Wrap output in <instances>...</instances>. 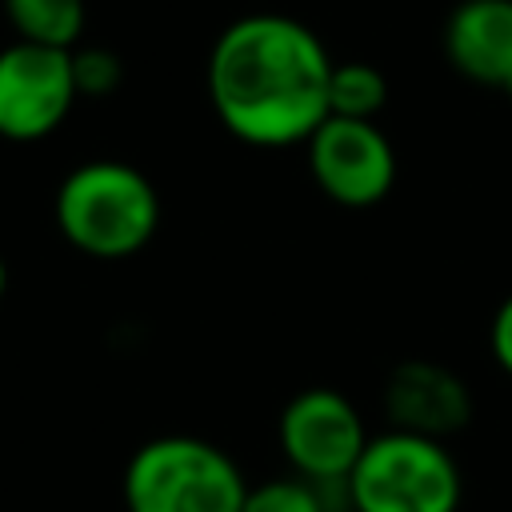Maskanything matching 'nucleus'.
I'll return each mask as SVG.
<instances>
[{
  "label": "nucleus",
  "mask_w": 512,
  "mask_h": 512,
  "mask_svg": "<svg viewBox=\"0 0 512 512\" xmlns=\"http://www.w3.org/2000/svg\"><path fill=\"white\" fill-rule=\"evenodd\" d=\"M448 64L484 88L512 96V0H464L444 24Z\"/></svg>",
  "instance_id": "9"
},
{
  "label": "nucleus",
  "mask_w": 512,
  "mask_h": 512,
  "mask_svg": "<svg viewBox=\"0 0 512 512\" xmlns=\"http://www.w3.org/2000/svg\"><path fill=\"white\" fill-rule=\"evenodd\" d=\"M16 40L72 52L84 32V0H4Z\"/></svg>",
  "instance_id": "10"
},
{
  "label": "nucleus",
  "mask_w": 512,
  "mask_h": 512,
  "mask_svg": "<svg viewBox=\"0 0 512 512\" xmlns=\"http://www.w3.org/2000/svg\"><path fill=\"white\" fill-rule=\"evenodd\" d=\"M388 100V80L380 68L364 60H344L332 68L328 80V116H348V120H376V112Z\"/></svg>",
  "instance_id": "11"
},
{
  "label": "nucleus",
  "mask_w": 512,
  "mask_h": 512,
  "mask_svg": "<svg viewBox=\"0 0 512 512\" xmlns=\"http://www.w3.org/2000/svg\"><path fill=\"white\" fill-rule=\"evenodd\" d=\"M488 340H492V356H496V364H500V368L512 376V296H508V300L496 308Z\"/></svg>",
  "instance_id": "14"
},
{
  "label": "nucleus",
  "mask_w": 512,
  "mask_h": 512,
  "mask_svg": "<svg viewBox=\"0 0 512 512\" xmlns=\"http://www.w3.org/2000/svg\"><path fill=\"white\" fill-rule=\"evenodd\" d=\"M240 464L200 436H156L124 468L128 512H244Z\"/></svg>",
  "instance_id": "3"
},
{
  "label": "nucleus",
  "mask_w": 512,
  "mask_h": 512,
  "mask_svg": "<svg viewBox=\"0 0 512 512\" xmlns=\"http://www.w3.org/2000/svg\"><path fill=\"white\" fill-rule=\"evenodd\" d=\"M4 288H8V268H4V256H0V296H4Z\"/></svg>",
  "instance_id": "15"
},
{
  "label": "nucleus",
  "mask_w": 512,
  "mask_h": 512,
  "mask_svg": "<svg viewBox=\"0 0 512 512\" xmlns=\"http://www.w3.org/2000/svg\"><path fill=\"white\" fill-rule=\"evenodd\" d=\"M368 440L356 404L336 388H304L280 412V448L292 472L316 484H344Z\"/></svg>",
  "instance_id": "5"
},
{
  "label": "nucleus",
  "mask_w": 512,
  "mask_h": 512,
  "mask_svg": "<svg viewBox=\"0 0 512 512\" xmlns=\"http://www.w3.org/2000/svg\"><path fill=\"white\" fill-rule=\"evenodd\" d=\"M308 168L320 192L344 208H368L392 192L396 152L376 120L328 116L308 140Z\"/></svg>",
  "instance_id": "7"
},
{
  "label": "nucleus",
  "mask_w": 512,
  "mask_h": 512,
  "mask_svg": "<svg viewBox=\"0 0 512 512\" xmlns=\"http://www.w3.org/2000/svg\"><path fill=\"white\" fill-rule=\"evenodd\" d=\"M332 68L312 28L280 12H252L216 36L208 52V100L220 124L244 144H304L328 120Z\"/></svg>",
  "instance_id": "1"
},
{
  "label": "nucleus",
  "mask_w": 512,
  "mask_h": 512,
  "mask_svg": "<svg viewBox=\"0 0 512 512\" xmlns=\"http://www.w3.org/2000/svg\"><path fill=\"white\" fill-rule=\"evenodd\" d=\"M384 412L400 432L444 440L468 424L472 396L452 368L432 360H404L384 384Z\"/></svg>",
  "instance_id": "8"
},
{
  "label": "nucleus",
  "mask_w": 512,
  "mask_h": 512,
  "mask_svg": "<svg viewBox=\"0 0 512 512\" xmlns=\"http://www.w3.org/2000/svg\"><path fill=\"white\" fill-rule=\"evenodd\" d=\"M80 100L72 52L12 40L0 48V136L32 144L52 136Z\"/></svg>",
  "instance_id": "6"
},
{
  "label": "nucleus",
  "mask_w": 512,
  "mask_h": 512,
  "mask_svg": "<svg viewBox=\"0 0 512 512\" xmlns=\"http://www.w3.org/2000/svg\"><path fill=\"white\" fill-rule=\"evenodd\" d=\"M324 488L304 476H276L264 484H248L244 512H328Z\"/></svg>",
  "instance_id": "12"
},
{
  "label": "nucleus",
  "mask_w": 512,
  "mask_h": 512,
  "mask_svg": "<svg viewBox=\"0 0 512 512\" xmlns=\"http://www.w3.org/2000/svg\"><path fill=\"white\" fill-rule=\"evenodd\" d=\"M56 224L76 252L124 260L156 236L160 196L140 168L124 160H88L60 180Z\"/></svg>",
  "instance_id": "2"
},
{
  "label": "nucleus",
  "mask_w": 512,
  "mask_h": 512,
  "mask_svg": "<svg viewBox=\"0 0 512 512\" xmlns=\"http://www.w3.org/2000/svg\"><path fill=\"white\" fill-rule=\"evenodd\" d=\"M72 80L80 96H108L124 80V64L112 48H72Z\"/></svg>",
  "instance_id": "13"
},
{
  "label": "nucleus",
  "mask_w": 512,
  "mask_h": 512,
  "mask_svg": "<svg viewBox=\"0 0 512 512\" xmlns=\"http://www.w3.org/2000/svg\"><path fill=\"white\" fill-rule=\"evenodd\" d=\"M344 492L352 512H456L464 480L440 440L392 428L368 440Z\"/></svg>",
  "instance_id": "4"
}]
</instances>
